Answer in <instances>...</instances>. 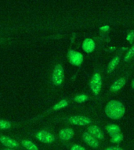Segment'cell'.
<instances>
[{
  "label": "cell",
  "instance_id": "obj_2",
  "mask_svg": "<svg viewBox=\"0 0 134 150\" xmlns=\"http://www.w3.org/2000/svg\"><path fill=\"white\" fill-rule=\"evenodd\" d=\"M64 79V70L61 64H56L52 74V81L56 86H60Z\"/></svg>",
  "mask_w": 134,
  "mask_h": 150
},
{
  "label": "cell",
  "instance_id": "obj_22",
  "mask_svg": "<svg viewBox=\"0 0 134 150\" xmlns=\"http://www.w3.org/2000/svg\"><path fill=\"white\" fill-rule=\"evenodd\" d=\"M104 150H123L122 148L120 147H115V146H111V147H108L105 149Z\"/></svg>",
  "mask_w": 134,
  "mask_h": 150
},
{
  "label": "cell",
  "instance_id": "obj_6",
  "mask_svg": "<svg viewBox=\"0 0 134 150\" xmlns=\"http://www.w3.org/2000/svg\"><path fill=\"white\" fill-rule=\"evenodd\" d=\"M68 59L70 63L73 65L79 66L82 63L83 56L80 52H75L74 50H70L68 52Z\"/></svg>",
  "mask_w": 134,
  "mask_h": 150
},
{
  "label": "cell",
  "instance_id": "obj_13",
  "mask_svg": "<svg viewBox=\"0 0 134 150\" xmlns=\"http://www.w3.org/2000/svg\"><path fill=\"white\" fill-rule=\"evenodd\" d=\"M107 131L111 137L120 133V127L115 124H109L107 126Z\"/></svg>",
  "mask_w": 134,
  "mask_h": 150
},
{
  "label": "cell",
  "instance_id": "obj_16",
  "mask_svg": "<svg viewBox=\"0 0 134 150\" xmlns=\"http://www.w3.org/2000/svg\"><path fill=\"white\" fill-rule=\"evenodd\" d=\"M68 102L65 99H63V100L60 101L58 103H56V105L53 106V110H61V109H63V108L66 107L67 105H68Z\"/></svg>",
  "mask_w": 134,
  "mask_h": 150
},
{
  "label": "cell",
  "instance_id": "obj_5",
  "mask_svg": "<svg viewBox=\"0 0 134 150\" xmlns=\"http://www.w3.org/2000/svg\"><path fill=\"white\" fill-rule=\"evenodd\" d=\"M69 122L71 124L78 125V126H85L91 123V120L89 117L84 116H73L69 118Z\"/></svg>",
  "mask_w": 134,
  "mask_h": 150
},
{
  "label": "cell",
  "instance_id": "obj_23",
  "mask_svg": "<svg viewBox=\"0 0 134 150\" xmlns=\"http://www.w3.org/2000/svg\"><path fill=\"white\" fill-rule=\"evenodd\" d=\"M133 36H134L133 32H131L130 34H129V35H128L127 39L129 40V42H132V41H133Z\"/></svg>",
  "mask_w": 134,
  "mask_h": 150
},
{
  "label": "cell",
  "instance_id": "obj_24",
  "mask_svg": "<svg viewBox=\"0 0 134 150\" xmlns=\"http://www.w3.org/2000/svg\"><path fill=\"white\" fill-rule=\"evenodd\" d=\"M132 87H133V88H134V80L133 81V83H132Z\"/></svg>",
  "mask_w": 134,
  "mask_h": 150
},
{
  "label": "cell",
  "instance_id": "obj_18",
  "mask_svg": "<svg viewBox=\"0 0 134 150\" xmlns=\"http://www.w3.org/2000/svg\"><path fill=\"white\" fill-rule=\"evenodd\" d=\"M11 127V123L4 120H0V129H9Z\"/></svg>",
  "mask_w": 134,
  "mask_h": 150
},
{
  "label": "cell",
  "instance_id": "obj_12",
  "mask_svg": "<svg viewBox=\"0 0 134 150\" xmlns=\"http://www.w3.org/2000/svg\"><path fill=\"white\" fill-rule=\"evenodd\" d=\"M125 84V79L124 77L118 78V79L116 80V81L111 84V86H110V90L111 91H119L120 89L124 86Z\"/></svg>",
  "mask_w": 134,
  "mask_h": 150
},
{
  "label": "cell",
  "instance_id": "obj_10",
  "mask_svg": "<svg viewBox=\"0 0 134 150\" xmlns=\"http://www.w3.org/2000/svg\"><path fill=\"white\" fill-rule=\"evenodd\" d=\"M74 136V131L71 128H63L59 132V137L61 140L68 141Z\"/></svg>",
  "mask_w": 134,
  "mask_h": 150
},
{
  "label": "cell",
  "instance_id": "obj_19",
  "mask_svg": "<svg viewBox=\"0 0 134 150\" xmlns=\"http://www.w3.org/2000/svg\"><path fill=\"white\" fill-rule=\"evenodd\" d=\"M123 139V136H122V134L121 133L119 134H115V135L112 136L111 137V142L114 143H118L120 142Z\"/></svg>",
  "mask_w": 134,
  "mask_h": 150
},
{
  "label": "cell",
  "instance_id": "obj_20",
  "mask_svg": "<svg viewBox=\"0 0 134 150\" xmlns=\"http://www.w3.org/2000/svg\"><path fill=\"white\" fill-rule=\"evenodd\" d=\"M87 98H88V97L86 95H79V96H77L75 97V101L76 103H82L86 102L87 100Z\"/></svg>",
  "mask_w": 134,
  "mask_h": 150
},
{
  "label": "cell",
  "instance_id": "obj_26",
  "mask_svg": "<svg viewBox=\"0 0 134 150\" xmlns=\"http://www.w3.org/2000/svg\"><path fill=\"white\" fill-rule=\"evenodd\" d=\"M3 150H14L13 149H9V148H8V149H5Z\"/></svg>",
  "mask_w": 134,
  "mask_h": 150
},
{
  "label": "cell",
  "instance_id": "obj_11",
  "mask_svg": "<svg viewBox=\"0 0 134 150\" xmlns=\"http://www.w3.org/2000/svg\"><path fill=\"white\" fill-rule=\"evenodd\" d=\"M95 42L91 38H86L82 43V49L86 52H92L95 49Z\"/></svg>",
  "mask_w": 134,
  "mask_h": 150
},
{
  "label": "cell",
  "instance_id": "obj_14",
  "mask_svg": "<svg viewBox=\"0 0 134 150\" xmlns=\"http://www.w3.org/2000/svg\"><path fill=\"white\" fill-rule=\"evenodd\" d=\"M120 62V57L119 56H115V58L113 59L112 60L110 61L109 64H108V73H111L113 70H115V67H117L118 63Z\"/></svg>",
  "mask_w": 134,
  "mask_h": 150
},
{
  "label": "cell",
  "instance_id": "obj_9",
  "mask_svg": "<svg viewBox=\"0 0 134 150\" xmlns=\"http://www.w3.org/2000/svg\"><path fill=\"white\" fill-rule=\"evenodd\" d=\"M87 132L91 134L93 137L96 138V139H100L102 140L103 138V134L101 131V130L96 125H91L89 126L87 129Z\"/></svg>",
  "mask_w": 134,
  "mask_h": 150
},
{
  "label": "cell",
  "instance_id": "obj_17",
  "mask_svg": "<svg viewBox=\"0 0 134 150\" xmlns=\"http://www.w3.org/2000/svg\"><path fill=\"white\" fill-rule=\"evenodd\" d=\"M133 56H134V45L131 47V48H130V49H129V51H128L126 56H125L124 60L125 61V62H127V61H129V59H131Z\"/></svg>",
  "mask_w": 134,
  "mask_h": 150
},
{
  "label": "cell",
  "instance_id": "obj_15",
  "mask_svg": "<svg viewBox=\"0 0 134 150\" xmlns=\"http://www.w3.org/2000/svg\"><path fill=\"white\" fill-rule=\"evenodd\" d=\"M21 145L27 150H38L36 145L29 140H23L21 142Z\"/></svg>",
  "mask_w": 134,
  "mask_h": 150
},
{
  "label": "cell",
  "instance_id": "obj_3",
  "mask_svg": "<svg viewBox=\"0 0 134 150\" xmlns=\"http://www.w3.org/2000/svg\"><path fill=\"white\" fill-rule=\"evenodd\" d=\"M101 86H102V79L101 75L99 74H95L92 77L90 81V88L96 96H97L101 91Z\"/></svg>",
  "mask_w": 134,
  "mask_h": 150
},
{
  "label": "cell",
  "instance_id": "obj_7",
  "mask_svg": "<svg viewBox=\"0 0 134 150\" xmlns=\"http://www.w3.org/2000/svg\"><path fill=\"white\" fill-rule=\"evenodd\" d=\"M0 142L2 143L4 146H6V147L9 148V149H13L19 146L18 142L9 136H1L0 137Z\"/></svg>",
  "mask_w": 134,
  "mask_h": 150
},
{
  "label": "cell",
  "instance_id": "obj_25",
  "mask_svg": "<svg viewBox=\"0 0 134 150\" xmlns=\"http://www.w3.org/2000/svg\"><path fill=\"white\" fill-rule=\"evenodd\" d=\"M101 29H103V30H106V29H108V27H105V28H102Z\"/></svg>",
  "mask_w": 134,
  "mask_h": 150
},
{
  "label": "cell",
  "instance_id": "obj_4",
  "mask_svg": "<svg viewBox=\"0 0 134 150\" xmlns=\"http://www.w3.org/2000/svg\"><path fill=\"white\" fill-rule=\"evenodd\" d=\"M35 137L41 142L50 144L55 141V137L52 133L46 131H40L36 133Z\"/></svg>",
  "mask_w": 134,
  "mask_h": 150
},
{
  "label": "cell",
  "instance_id": "obj_1",
  "mask_svg": "<svg viewBox=\"0 0 134 150\" xmlns=\"http://www.w3.org/2000/svg\"><path fill=\"white\" fill-rule=\"evenodd\" d=\"M105 113L110 119H121L125 114L124 105L119 101H110L106 105Z\"/></svg>",
  "mask_w": 134,
  "mask_h": 150
},
{
  "label": "cell",
  "instance_id": "obj_21",
  "mask_svg": "<svg viewBox=\"0 0 134 150\" xmlns=\"http://www.w3.org/2000/svg\"><path fill=\"white\" fill-rule=\"evenodd\" d=\"M71 150H86L85 148H83L82 146L79 145H77V144H75L73 145L71 147Z\"/></svg>",
  "mask_w": 134,
  "mask_h": 150
},
{
  "label": "cell",
  "instance_id": "obj_8",
  "mask_svg": "<svg viewBox=\"0 0 134 150\" xmlns=\"http://www.w3.org/2000/svg\"><path fill=\"white\" fill-rule=\"evenodd\" d=\"M82 139L86 143L87 145H89V146H91L93 148H97L99 146V142L97 139L93 137L88 132H84L82 134Z\"/></svg>",
  "mask_w": 134,
  "mask_h": 150
}]
</instances>
